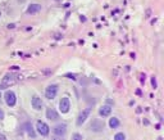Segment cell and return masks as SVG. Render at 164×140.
I'll use <instances>...</instances> for the list:
<instances>
[{"label": "cell", "instance_id": "3", "mask_svg": "<svg viewBox=\"0 0 164 140\" xmlns=\"http://www.w3.org/2000/svg\"><path fill=\"white\" fill-rule=\"evenodd\" d=\"M65 132H67V126L64 123L56 125V126L53 129V134L55 135V136H58V137L64 136V135H65Z\"/></svg>", "mask_w": 164, "mask_h": 140}, {"label": "cell", "instance_id": "10", "mask_svg": "<svg viewBox=\"0 0 164 140\" xmlns=\"http://www.w3.org/2000/svg\"><path fill=\"white\" fill-rule=\"evenodd\" d=\"M40 11H41V5H40V4H31V5L27 8V13L28 14L38 13Z\"/></svg>", "mask_w": 164, "mask_h": 140}, {"label": "cell", "instance_id": "1", "mask_svg": "<svg viewBox=\"0 0 164 140\" xmlns=\"http://www.w3.org/2000/svg\"><path fill=\"white\" fill-rule=\"evenodd\" d=\"M90 129L94 132H100L104 130V122L101 119H92V122L90 123Z\"/></svg>", "mask_w": 164, "mask_h": 140}, {"label": "cell", "instance_id": "18", "mask_svg": "<svg viewBox=\"0 0 164 140\" xmlns=\"http://www.w3.org/2000/svg\"><path fill=\"white\" fill-rule=\"evenodd\" d=\"M151 82H153V86H154V88H155V86H156V82H155V78H153V81H151Z\"/></svg>", "mask_w": 164, "mask_h": 140}, {"label": "cell", "instance_id": "8", "mask_svg": "<svg viewBox=\"0 0 164 140\" xmlns=\"http://www.w3.org/2000/svg\"><path fill=\"white\" fill-rule=\"evenodd\" d=\"M31 104H32L33 109H36V111H40L41 108H42V100H41L38 96H32V100H31Z\"/></svg>", "mask_w": 164, "mask_h": 140}, {"label": "cell", "instance_id": "17", "mask_svg": "<svg viewBox=\"0 0 164 140\" xmlns=\"http://www.w3.org/2000/svg\"><path fill=\"white\" fill-rule=\"evenodd\" d=\"M73 137H74V139H82V136H81V135H78V134L73 135Z\"/></svg>", "mask_w": 164, "mask_h": 140}, {"label": "cell", "instance_id": "7", "mask_svg": "<svg viewBox=\"0 0 164 140\" xmlns=\"http://www.w3.org/2000/svg\"><path fill=\"white\" fill-rule=\"evenodd\" d=\"M89 116H90V108L83 109V111L78 114V117H77V121H76L77 126H81V125L87 119V117H89Z\"/></svg>", "mask_w": 164, "mask_h": 140}, {"label": "cell", "instance_id": "12", "mask_svg": "<svg viewBox=\"0 0 164 140\" xmlns=\"http://www.w3.org/2000/svg\"><path fill=\"white\" fill-rule=\"evenodd\" d=\"M24 129H26L27 134L30 135L31 137H35L36 136V132L33 131V127H32V125H31L30 122H26V123H24Z\"/></svg>", "mask_w": 164, "mask_h": 140}, {"label": "cell", "instance_id": "9", "mask_svg": "<svg viewBox=\"0 0 164 140\" xmlns=\"http://www.w3.org/2000/svg\"><path fill=\"white\" fill-rule=\"evenodd\" d=\"M46 117H48V119H50V121H56V119L59 118V114L54 108H49L48 111H46Z\"/></svg>", "mask_w": 164, "mask_h": 140}, {"label": "cell", "instance_id": "13", "mask_svg": "<svg viewBox=\"0 0 164 140\" xmlns=\"http://www.w3.org/2000/svg\"><path fill=\"white\" fill-rule=\"evenodd\" d=\"M119 125H120V122L117 117H112V118L109 119V126L112 127V129H117V127H119Z\"/></svg>", "mask_w": 164, "mask_h": 140}, {"label": "cell", "instance_id": "5", "mask_svg": "<svg viewBox=\"0 0 164 140\" xmlns=\"http://www.w3.org/2000/svg\"><path fill=\"white\" fill-rule=\"evenodd\" d=\"M56 93H58V86H56V85H50V86H48V88H46L45 96L51 100V99H54L56 96Z\"/></svg>", "mask_w": 164, "mask_h": 140}, {"label": "cell", "instance_id": "11", "mask_svg": "<svg viewBox=\"0 0 164 140\" xmlns=\"http://www.w3.org/2000/svg\"><path fill=\"white\" fill-rule=\"evenodd\" d=\"M99 113H100V116H102V117H108L112 113V108H110V105H102L101 108L99 109Z\"/></svg>", "mask_w": 164, "mask_h": 140}, {"label": "cell", "instance_id": "2", "mask_svg": "<svg viewBox=\"0 0 164 140\" xmlns=\"http://www.w3.org/2000/svg\"><path fill=\"white\" fill-rule=\"evenodd\" d=\"M36 129H37V132L41 135V136H48L49 131H50V129H49L48 125H46L45 122H41V121L37 122V125H36Z\"/></svg>", "mask_w": 164, "mask_h": 140}, {"label": "cell", "instance_id": "20", "mask_svg": "<svg viewBox=\"0 0 164 140\" xmlns=\"http://www.w3.org/2000/svg\"><path fill=\"white\" fill-rule=\"evenodd\" d=\"M58 1H59V0H58Z\"/></svg>", "mask_w": 164, "mask_h": 140}, {"label": "cell", "instance_id": "15", "mask_svg": "<svg viewBox=\"0 0 164 140\" xmlns=\"http://www.w3.org/2000/svg\"><path fill=\"white\" fill-rule=\"evenodd\" d=\"M67 77H71L72 80H76V75H71V73H67Z\"/></svg>", "mask_w": 164, "mask_h": 140}, {"label": "cell", "instance_id": "14", "mask_svg": "<svg viewBox=\"0 0 164 140\" xmlns=\"http://www.w3.org/2000/svg\"><path fill=\"white\" fill-rule=\"evenodd\" d=\"M114 139H115V140H124V139H126V136H124V134L119 132V134H117V135L114 136Z\"/></svg>", "mask_w": 164, "mask_h": 140}, {"label": "cell", "instance_id": "4", "mask_svg": "<svg viewBox=\"0 0 164 140\" xmlns=\"http://www.w3.org/2000/svg\"><path fill=\"white\" fill-rule=\"evenodd\" d=\"M69 108H71V102L68 98H62L59 102V109L62 113H68Z\"/></svg>", "mask_w": 164, "mask_h": 140}, {"label": "cell", "instance_id": "16", "mask_svg": "<svg viewBox=\"0 0 164 140\" xmlns=\"http://www.w3.org/2000/svg\"><path fill=\"white\" fill-rule=\"evenodd\" d=\"M1 119H4V112H3V109L0 108V121Z\"/></svg>", "mask_w": 164, "mask_h": 140}, {"label": "cell", "instance_id": "6", "mask_svg": "<svg viewBox=\"0 0 164 140\" xmlns=\"http://www.w3.org/2000/svg\"><path fill=\"white\" fill-rule=\"evenodd\" d=\"M5 98V103L8 104L9 107H14L15 105V102H17V98H15V94L13 91H7L4 95Z\"/></svg>", "mask_w": 164, "mask_h": 140}, {"label": "cell", "instance_id": "19", "mask_svg": "<svg viewBox=\"0 0 164 140\" xmlns=\"http://www.w3.org/2000/svg\"><path fill=\"white\" fill-rule=\"evenodd\" d=\"M0 98H1V94H0Z\"/></svg>", "mask_w": 164, "mask_h": 140}]
</instances>
